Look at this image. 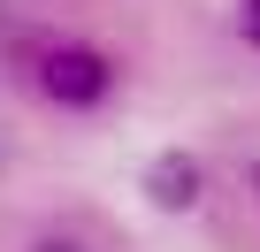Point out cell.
<instances>
[{"label":"cell","instance_id":"6da1fadb","mask_svg":"<svg viewBox=\"0 0 260 252\" xmlns=\"http://www.w3.org/2000/svg\"><path fill=\"white\" fill-rule=\"evenodd\" d=\"M39 92H46L54 107H100V99L115 92V69H107V54H92V46H46V54H39Z\"/></svg>","mask_w":260,"mask_h":252},{"label":"cell","instance_id":"7a4b0ae2","mask_svg":"<svg viewBox=\"0 0 260 252\" xmlns=\"http://www.w3.org/2000/svg\"><path fill=\"white\" fill-rule=\"evenodd\" d=\"M146 199H153L161 214H191V206H199V161H191V153H161V161L146 168Z\"/></svg>","mask_w":260,"mask_h":252},{"label":"cell","instance_id":"3957f363","mask_svg":"<svg viewBox=\"0 0 260 252\" xmlns=\"http://www.w3.org/2000/svg\"><path fill=\"white\" fill-rule=\"evenodd\" d=\"M39 252H84V244H69V237H46V244H39Z\"/></svg>","mask_w":260,"mask_h":252},{"label":"cell","instance_id":"277c9868","mask_svg":"<svg viewBox=\"0 0 260 252\" xmlns=\"http://www.w3.org/2000/svg\"><path fill=\"white\" fill-rule=\"evenodd\" d=\"M252 39H260V0H252Z\"/></svg>","mask_w":260,"mask_h":252},{"label":"cell","instance_id":"5b68a950","mask_svg":"<svg viewBox=\"0 0 260 252\" xmlns=\"http://www.w3.org/2000/svg\"><path fill=\"white\" fill-rule=\"evenodd\" d=\"M0 168H8V138H0Z\"/></svg>","mask_w":260,"mask_h":252},{"label":"cell","instance_id":"8992f818","mask_svg":"<svg viewBox=\"0 0 260 252\" xmlns=\"http://www.w3.org/2000/svg\"><path fill=\"white\" fill-rule=\"evenodd\" d=\"M252 184H260V168H252Z\"/></svg>","mask_w":260,"mask_h":252}]
</instances>
